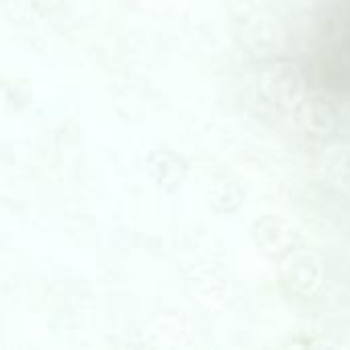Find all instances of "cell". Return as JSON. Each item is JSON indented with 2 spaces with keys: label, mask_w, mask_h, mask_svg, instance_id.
I'll list each match as a JSON object with an SVG mask.
<instances>
[{
  "label": "cell",
  "mask_w": 350,
  "mask_h": 350,
  "mask_svg": "<svg viewBox=\"0 0 350 350\" xmlns=\"http://www.w3.org/2000/svg\"><path fill=\"white\" fill-rule=\"evenodd\" d=\"M0 90L6 105H10L12 109H23L31 100V88L25 80H6L0 84Z\"/></svg>",
  "instance_id": "6da1fadb"
},
{
  "label": "cell",
  "mask_w": 350,
  "mask_h": 350,
  "mask_svg": "<svg viewBox=\"0 0 350 350\" xmlns=\"http://www.w3.org/2000/svg\"><path fill=\"white\" fill-rule=\"evenodd\" d=\"M64 6V0H31V8L41 16H53Z\"/></svg>",
  "instance_id": "7a4b0ae2"
}]
</instances>
